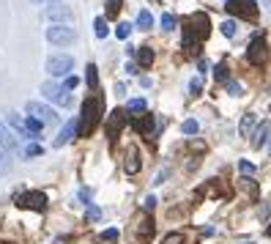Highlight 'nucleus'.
<instances>
[{"instance_id":"f257e3e1","label":"nucleus","mask_w":271,"mask_h":244,"mask_svg":"<svg viewBox=\"0 0 271 244\" xmlns=\"http://www.w3.org/2000/svg\"><path fill=\"white\" fill-rule=\"evenodd\" d=\"M99 118H101V99L99 96H88L85 104H83V115H80V121H77V135L88 137L90 132L96 129Z\"/></svg>"},{"instance_id":"f03ea898","label":"nucleus","mask_w":271,"mask_h":244,"mask_svg":"<svg viewBox=\"0 0 271 244\" xmlns=\"http://www.w3.org/2000/svg\"><path fill=\"white\" fill-rule=\"evenodd\" d=\"M44 36H47V42L55 44V47H66V44H74L77 42L74 28H69V25H49Z\"/></svg>"},{"instance_id":"7ed1b4c3","label":"nucleus","mask_w":271,"mask_h":244,"mask_svg":"<svg viewBox=\"0 0 271 244\" xmlns=\"http://www.w3.org/2000/svg\"><path fill=\"white\" fill-rule=\"evenodd\" d=\"M25 110H28V115H33L36 121H42L44 126H55V124H60V115L55 113L52 107L42 104V101H28V104H25Z\"/></svg>"},{"instance_id":"20e7f679","label":"nucleus","mask_w":271,"mask_h":244,"mask_svg":"<svg viewBox=\"0 0 271 244\" xmlns=\"http://www.w3.org/2000/svg\"><path fill=\"white\" fill-rule=\"evenodd\" d=\"M14 203H17L19 208H30V211H44L47 208V195L39 190H28V192H19L17 197H14Z\"/></svg>"},{"instance_id":"39448f33","label":"nucleus","mask_w":271,"mask_h":244,"mask_svg":"<svg viewBox=\"0 0 271 244\" xmlns=\"http://www.w3.org/2000/svg\"><path fill=\"white\" fill-rule=\"evenodd\" d=\"M230 17H244V19H255L258 17V3L255 0H225Z\"/></svg>"},{"instance_id":"423d86ee","label":"nucleus","mask_w":271,"mask_h":244,"mask_svg":"<svg viewBox=\"0 0 271 244\" xmlns=\"http://www.w3.org/2000/svg\"><path fill=\"white\" fill-rule=\"evenodd\" d=\"M71 69H74V58L71 55H52L47 60V72L52 77H69Z\"/></svg>"},{"instance_id":"0eeeda50","label":"nucleus","mask_w":271,"mask_h":244,"mask_svg":"<svg viewBox=\"0 0 271 244\" xmlns=\"http://www.w3.org/2000/svg\"><path fill=\"white\" fill-rule=\"evenodd\" d=\"M42 96H44V99H49V101H55V104H63V107H69V104H71V96L63 91V85L52 83V80L42 85Z\"/></svg>"},{"instance_id":"6e6552de","label":"nucleus","mask_w":271,"mask_h":244,"mask_svg":"<svg viewBox=\"0 0 271 244\" xmlns=\"http://www.w3.org/2000/svg\"><path fill=\"white\" fill-rule=\"evenodd\" d=\"M42 17L44 19H49L52 25H63V22H69L74 14H71V8L69 6H60V3H49L47 8L42 11Z\"/></svg>"},{"instance_id":"1a4fd4ad","label":"nucleus","mask_w":271,"mask_h":244,"mask_svg":"<svg viewBox=\"0 0 271 244\" xmlns=\"http://www.w3.org/2000/svg\"><path fill=\"white\" fill-rule=\"evenodd\" d=\"M126 124H129V118H126L124 110H112V113L107 115V137H110V140H118V135L124 132Z\"/></svg>"},{"instance_id":"9d476101","label":"nucleus","mask_w":271,"mask_h":244,"mask_svg":"<svg viewBox=\"0 0 271 244\" xmlns=\"http://www.w3.org/2000/svg\"><path fill=\"white\" fill-rule=\"evenodd\" d=\"M266 55H269V52H266V39L263 36H255L252 42H249V47H247V60L252 66H260L266 60Z\"/></svg>"},{"instance_id":"9b49d317","label":"nucleus","mask_w":271,"mask_h":244,"mask_svg":"<svg viewBox=\"0 0 271 244\" xmlns=\"http://www.w3.org/2000/svg\"><path fill=\"white\" fill-rule=\"evenodd\" d=\"M0 148L8 151V154L19 151V140H17V135H14V132L8 129V126L3 124V121H0Z\"/></svg>"},{"instance_id":"f8f14e48","label":"nucleus","mask_w":271,"mask_h":244,"mask_svg":"<svg viewBox=\"0 0 271 244\" xmlns=\"http://www.w3.org/2000/svg\"><path fill=\"white\" fill-rule=\"evenodd\" d=\"M74 137H77V118H71V121H66L63 129L58 132V137H55V146H58V148H60V146H69Z\"/></svg>"},{"instance_id":"ddd939ff","label":"nucleus","mask_w":271,"mask_h":244,"mask_svg":"<svg viewBox=\"0 0 271 244\" xmlns=\"http://www.w3.org/2000/svg\"><path fill=\"white\" fill-rule=\"evenodd\" d=\"M195 25H197V39H200V42L208 39V33H211V19H208L203 11H195L192 14V28H195Z\"/></svg>"},{"instance_id":"4468645a","label":"nucleus","mask_w":271,"mask_h":244,"mask_svg":"<svg viewBox=\"0 0 271 244\" xmlns=\"http://www.w3.org/2000/svg\"><path fill=\"white\" fill-rule=\"evenodd\" d=\"M132 126H135V132H140V135H148V132H153V115H151V113H140V115H135Z\"/></svg>"},{"instance_id":"2eb2a0df","label":"nucleus","mask_w":271,"mask_h":244,"mask_svg":"<svg viewBox=\"0 0 271 244\" xmlns=\"http://www.w3.org/2000/svg\"><path fill=\"white\" fill-rule=\"evenodd\" d=\"M6 115H8V124H11V132H14V135H19V137H28V140H33V135H30V132L25 129V121L19 118L17 113H11V110H8Z\"/></svg>"},{"instance_id":"dca6fc26","label":"nucleus","mask_w":271,"mask_h":244,"mask_svg":"<svg viewBox=\"0 0 271 244\" xmlns=\"http://www.w3.org/2000/svg\"><path fill=\"white\" fill-rule=\"evenodd\" d=\"M124 170L129 173V176H135V173L140 170V154H137V148H129V151H126V159H124Z\"/></svg>"},{"instance_id":"f3484780","label":"nucleus","mask_w":271,"mask_h":244,"mask_svg":"<svg viewBox=\"0 0 271 244\" xmlns=\"http://www.w3.org/2000/svg\"><path fill=\"white\" fill-rule=\"evenodd\" d=\"M266 143H269V121H263V124L255 129V135H252V146H255V148H263Z\"/></svg>"},{"instance_id":"a211bd4d","label":"nucleus","mask_w":271,"mask_h":244,"mask_svg":"<svg viewBox=\"0 0 271 244\" xmlns=\"http://www.w3.org/2000/svg\"><path fill=\"white\" fill-rule=\"evenodd\" d=\"M137 236L140 239L153 236V220L148 214H140V220H137Z\"/></svg>"},{"instance_id":"6ab92c4d","label":"nucleus","mask_w":271,"mask_h":244,"mask_svg":"<svg viewBox=\"0 0 271 244\" xmlns=\"http://www.w3.org/2000/svg\"><path fill=\"white\" fill-rule=\"evenodd\" d=\"M135 55H137V63H140L142 69H148V66L153 63V49L151 47H137Z\"/></svg>"},{"instance_id":"aec40b11","label":"nucleus","mask_w":271,"mask_h":244,"mask_svg":"<svg viewBox=\"0 0 271 244\" xmlns=\"http://www.w3.org/2000/svg\"><path fill=\"white\" fill-rule=\"evenodd\" d=\"M22 121H25V129H28L33 137H39V135H42V129H44V124H42V121H36L33 115H28V118H22Z\"/></svg>"},{"instance_id":"412c9836","label":"nucleus","mask_w":271,"mask_h":244,"mask_svg":"<svg viewBox=\"0 0 271 244\" xmlns=\"http://www.w3.org/2000/svg\"><path fill=\"white\" fill-rule=\"evenodd\" d=\"M96 72H99V69H96L93 63H90L88 69H85V80H88V88H90V91L99 88V74H96Z\"/></svg>"},{"instance_id":"4be33fe9","label":"nucleus","mask_w":271,"mask_h":244,"mask_svg":"<svg viewBox=\"0 0 271 244\" xmlns=\"http://www.w3.org/2000/svg\"><path fill=\"white\" fill-rule=\"evenodd\" d=\"M124 8V0H107V19H115Z\"/></svg>"},{"instance_id":"5701e85b","label":"nucleus","mask_w":271,"mask_h":244,"mask_svg":"<svg viewBox=\"0 0 271 244\" xmlns=\"http://www.w3.org/2000/svg\"><path fill=\"white\" fill-rule=\"evenodd\" d=\"M151 25H153L151 11H140V14H137V28H140V30H148Z\"/></svg>"},{"instance_id":"b1692460","label":"nucleus","mask_w":271,"mask_h":244,"mask_svg":"<svg viewBox=\"0 0 271 244\" xmlns=\"http://www.w3.org/2000/svg\"><path fill=\"white\" fill-rule=\"evenodd\" d=\"M227 72H230V69H227V63H225V60H222V63H217V69H214V77H217V83H227Z\"/></svg>"},{"instance_id":"393cba45","label":"nucleus","mask_w":271,"mask_h":244,"mask_svg":"<svg viewBox=\"0 0 271 244\" xmlns=\"http://www.w3.org/2000/svg\"><path fill=\"white\" fill-rule=\"evenodd\" d=\"M93 30H96V36H99V39H107V19L104 17H96L93 19Z\"/></svg>"},{"instance_id":"a878e982","label":"nucleus","mask_w":271,"mask_h":244,"mask_svg":"<svg viewBox=\"0 0 271 244\" xmlns=\"http://www.w3.org/2000/svg\"><path fill=\"white\" fill-rule=\"evenodd\" d=\"M225 88H227L230 96H244V85L236 83V80H227V83H225Z\"/></svg>"},{"instance_id":"bb28decb","label":"nucleus","mask_w":271,"mask_h":244,"mask_svg":"<svg viewBox=\"0 0 271 244\" xmlns=\"http://www.w3.org/2000/svg\"><path fill=\"white\" fill-rule=\"evenodd\" d=\"M219 30H222V36L233 39V36H236V22H233V19H225V22L219 25Z\"/></svg>"},{"instance_id":"cd10ccee","label":"nucleus","mask_w":271,"mask_h":244,"mask_svg":"<svg viewBox=\"0 0 271 244\" xmlns=\"http://www.w3.org/2000/svg\"><path fill=\"white\" fill-rule=\"evenodd\" d=\"M252 126H255V115H252V113H247V115H244V121H241V129H238V132H241V135L247 137L249 132H252Z\"/></svg>"},{"instance_id":"c85d7f7f","label":"nucleus","mask_w":271,"mask_h":244,"mask_svg":"<svg viewBox=\"0 0 271 244\" xmlns=\"http://www.w3.org/2000/svg\"><path fill=\"white\" fill-rule=\"evenodd\" d=\"M183 135H197V132H200V124H197L195 118H189V121H183Z\"/></svg>"},{"instance_id":"c756f323","label":"nucleus","mask_w":271,"mask_h":244,"mask_svg":"<svg viewBox=\"0 0 271 244\" xmlns=\"http://www.w3.org/2000/svg\"><path fill=\"white\" fill-rule=\"evenodd\" d=\"M129 33H132V25L129 22H121L118 28H115V36H118L121 42H126V39H129Z\"/></svg>"},{"instance_id":"7c9ffc66","label":"nucleus","mask_w":271,"mask_h":244,"mask_svg":"<svg viewBox=\"0 0 271 244\" xmlns=\"http://www.w3.org/2000/svg\"><path fill=\"white\" fill-rule=\"evenodd\" d=\"M183 242H186L183 233H167V236L162 239V244H183Z\"/></svg>"},{"instance_id":"2f4dec72","label":"nucleus","mask_w":271,"mask_h":244,"mask_svg":"<svg viewBox=\"0 0 271 244\" xmlns=\"http://www.w3.org/2000/svg\"><path fill=\"white\" fill-rule=\"evenodd\" d=\"M145 99H132L129 101V113H145Z\"/></svg>"},{"instance_id":"473e14b6","label":"nucleus","mask_w":271,"mask_h":244,"mask_svg":"<svg viewBox=\"0 0 271 244\" xmlns=\"http://www.w3.org/2000/svg\"><path fill=\"white\" fill-rule=\"evenodd\" d=\"M200 91H203V80L200 77H192V80H189V94L200 96Z\"/></svg>"},{"instance_id":"72a5a7b5","label":"nucleus","mask_w":271,"mask_h":244,"mask_svg":"<svg viewBox=\"0 0 271 244\" xmlns=\"http://www.w3.org/2000/svg\"><path fill=\"white\" fill-rule=\"evenodd\" d=\"M42 154H44V146H39V143H30L25 148V156H42Z\"/></svg>"},{"instance_id":"f704fd0d","label":"nucleus","mask_w":271,"mask_h":244,"mask_svg":"<svg viewBox=\"0 0 271 244\" xmlns=\"http://www.w3.org/2000/svg\"><path fill=\"white\" fill-rule=\"evenodd\" d=\"M101 217V211H99V206H88L85 208V220H90V222H96Z\"/></svg>"},{"instance_id":"c9c22d12","label":"nucleus","mask_w":271,"mask_h":244,"mask_svg":"<svg viewBox=\"0 0 271 244\" xmlns=\"http://www.w3.org/2000/svg\"><path fill=\"white\" fill-rule=\"evenodd\" d=\"M162 28L173 30V28H176V17H173V14H162Z\"/></svg>"},{"instance_id":"e433bc0d","label":"nucleus","mask_w":271,"mask_h":244,"mask_svg":"<svg viewBox=\"0 0 271 244\" xmlns=\"http://www.w3.org/2000/svg\"><path fill=\"white\" fill-rule=\"evenodd\" d=\"M101 239H104V242H115V239H118V231H115V228H107V231L101 233Z\"/></svg>"},{"instance_id":"4c0bfd02","label":"nucleus","mask_w":271,"mask_h":244,"mask_svg":"<svg viewBox=\"0 0 271 244\" xmlns=\"http://www.w3.org/2000/svg\"><path fill=\"white\" fill-rule=\"evenodd\" d=\"M153 206H156V197H153V195H148L145 200H142V208L148 211V208H153Z\"/></svg>"},{"instance_id":"58836bf2","label":"nucleus","mask_w":271,"mask_h":244,"mask_svg":"<svg viewBox=\"0 0 271 244\" xmlns=\"http://www.w3.org/2000/svg\"><path fill=\"white\" fill-rule=\"evenodd\" d=\"M6 167H8V159H6V151L0 148V173L6 170Z\"/></svg>"},{"instance_id":"ea45409f","label":"nucleus","mask_w":271,"mask_h":244,"mask_svg":"<svg viewBox=\"0 0 271 244\" xmlns=\"http://www.w3.org/2000/svg\"><path fill=\"white\" fill-rule=\"evenodd\" d=\"M238 167H241L244 173H255V165H252V162H238Z\"/></svg>"},{"instance_id":"a19ab883","label":"nucleus","mask_w":271,"mask_h":244,"mask_svg":"<svg viewBox=\"0 0 271 244\" xmlns=\"http://www.w3.org/2000/svg\"><path fill=\"white\" fill-rule=\"evenodd\" d=\"M71 88H77V77H71V74H69V77H66V88L63 91H71Z\"/></svg>"},{"instance_id":"79ce46f5","label":"nucleus","mask_w":271,"mask_h":244,"mask_svg":"<svg viewBox=\"0 0 271 244\" xmlns=\"http://www.w3.org/2000/svg\"><path fill=\"white\" fill-rule=\"evenodd\" d=\"M80 200L90 203V190H80Z\"/></svg>"},{"instance_id":"37998d69","label":"nucleus","mask_w":271,"mask_h":244,"mask_svg":"<svg viewBox=\"0 0 271 244\" xmlns=\"http://www.w3.org/2000/svg\"><path fill=\"white\" fill-rule=\"evenodd\" d=\"M197 69H200V72H208V60H206V58H200V63H197Z\"/></svg>"},{"instance_id":"c03bdc74","label":"nucleus","mask_w":271,"mask_h":244,"mask_svg":"<svg viewBox=\"0 0 271 244\" xmlns=\"http://www.w3.org/2000/svg\"><path fill=\"white\" fill-rule=\"evenodd\" d=\"M115 94L124 96V94H126V85H124V83H118V85H115Z\"/></svg>"},{"instance_id":"a18cd8bd","label":"nucleus","mask_w":271,"mask_h":244,"mask_svg":"<svg viewBox=\"0 0 271 244\" xmlns=\"http://www.w3.org/2000/svg\"><path fill=\"white\" fill-rule=\"evenodd\" d=\"M30 3H47L49 6V3H63V0H30Z\"/></svg>"},{"instance_id":"49530a36","label":"nucleus","mask_w":271,"mask_h":244,"mask_svg":"<svg viewBox=\"0 0 271 244\" xmlns=\"http://www.w3.org/2000/svg\"><path fill=\"white\" fill-rule=\"evenodd\" d=\"M0 244H14V242H0Z\"/></svg>"}]
</instances>
